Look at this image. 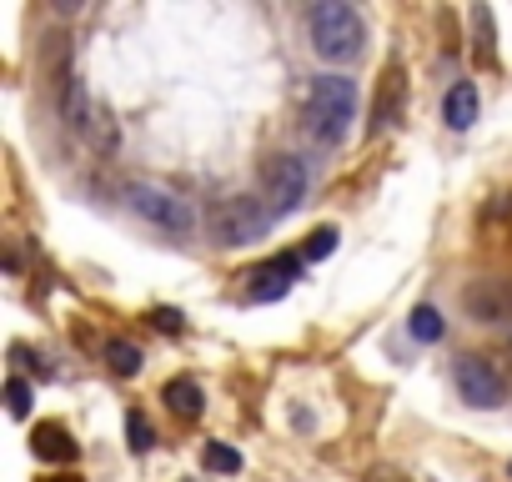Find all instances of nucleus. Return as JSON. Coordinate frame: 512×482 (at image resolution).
I'll use <instances>...</instances> for the list:
<instances>
[{
    "label": "nucleus",
    "mask_w": 512,
    "mask_h": 482,
    "mask_svg": "<svg viewBox=\"0 0 512 482\" xmlns=\"http://www.w3.org/2000/svg\"><path fill=\"white\" fill-rule=\"evenodd\" d=\"M106 367L116 372V377H136L141 372V347L136 342H106Z\"/></svg>",
    "instance_id": "nucleus-17"
},
{
    "label": "nucleus",
    "mask_w": 512,
    "mask_h": 482,
    "mask_svg": "<svg viewBox=\"0 0 512 482\" xmlns=\"http://www.w3.org/2000/svg\"><path fill=\"white\" fill-rule=\"evenodd\" d=\"M402 106H407V71L392 61V66L382 71V86H377V101H372V131H377V136L392 131V126L402 121Z\"/></svg>",
    "instance_id": "nucleus-10"
},
{
    "label": "nucleus",
    "mask_w": 512,
    "mask_h": 482,
    "mask_svg": "<svg viewBox=\"0 0 512 482\" xmlns=\"http://www.w3.org/2000/svg\"><path fill=\"white\" fill-rule=\"evenodd\" d=\"M81 141H86V146H96L101 156H111V151H121V126L96 106V116H91V121H86V131H81Z\"/></svg>",
    "instance_id": "nucleus-15"
},
{
    "label": "nucleus",
    "mask_w": 512,
    "mask_h": 482,
    "mask_svg": "<svg viewBox=\"0 0 512 482\" xmlns=\"http://www.w3.org/2000/svg\"><path fill=\"white\" fill-rule=\"evenodd\" d=\"M507 477H512V462H507Z\"/></svg>",
    "instance_id": "nucleus-25"
},
{
    "label": "nucleus",
    "mask_w": 512,
    "mask_h": 482,
    "mask_svg": "<svg viewBox=\"0 0 512 482\" xmlns=\"http://www.w3.org/2000/svg\"><path fill=\"white\" fill-rule=\"evenodd\" d=\"M307 41L327 66H352L367 51V21L347 0H322L307 11Z\"/></svg>",
    "instance_id": "nucleus-1"
},
{
    "label": "nucleus",
    "mask_w": 512,
    "mask_h": 482,
    "mask_svg": "<svg viewBox=\"0 0 512 482\" xmlns=\"http://www.w3.org/2000/svg\"><path fill=\"white\" fill-rule=\"evenodd\" d=\"M357 121V81L352 76H317L307 101V136L317 146H342Z\"/></svg>",
    "instance_id": "nucleus-2"
},
{
    "label": "nucleus",
    "mask_w": 512,
    "mask_h": 482,
    "mask_svg": "<svg viewBox=\"0 0 512 482\" xmlns=\"http://www.w3.org/2000/svg\"><path fill=\"white\" fill-rule=\"evenodd\" d=\"M201 467H206V472H241V452H236V447H226V442H206Z\"/></svg>",
    "instance_id": "nucleus-18"
},
{
    "label": "nucleus",
    "mask_w": 512,
    "mask_h": 482,
    "mask_svg": "<svg viewBox=\"0 0 512 482\" xmlns=\"http://www.w3.org/2000/svg\"><path fill=\"white\" fill-rule=\"evenodd\" d=\"M302 267H307V257H302V252L277 257V262H267V267H256V272L246 277V282H251V287H246V302H277V297H287Z\"/></svg>",
    "instance_id": "nucleus-8"
},
{
    "label": "nucleus",
    "mask_w": 512,
    "mask_h": 482,
    "mask_svg": "<svg viewBox=\"0 0 512 482\" xmlns=\"http://www.w3.org/2000/svg\"><path fill=\"white\" fill-rule=\"evenodd\" d=\"M377 482H407V477H377Z\"/></svg>",
    "instance_id": "nucleus-23"
},
{
    "label": "nucleus",
    "mask_w": 512,
    "mask_h": 482,
    "mask_svg": "<svg viewBox=\"0 0 512 482\" xmlns=\"http://www.w3.org/2000/svg\"><path fill=\"white\" fill-rule=\"evenodd\" d=\"M462 312L477 327H507L512 322V287L502 277H477L462 287Z\"/></svg>",
    "instance_id": "nucleus-7"
},
{
    "label": "nucleus",
    "mask_w": 512,
    "mask_h": 482,
    "mask_svg": "<svg viewBox=\"0 0 512 482\" xmlns=\"http://www.w3.org/2000/svg\"><path fill=\"white\" fill-rule=\"evenodd\" d=\"M407 332H412L417 342H442L447 322H442V312H437V307H412V317H407Z\"/></svg>",
    "instance_id": "nucleus-16"
},
{
    "label": "nucleus",
    "mask_w": 512,
    "mask_h": 482,
    "mask_svg": "<svg viewBox=\"0 0 512 482\" xmlns=\"http://www.w3.org/2000/svg\"><path fill=\"white\" fill-rule=\"evenodd\" d=\"M161 402H166L171 417H181V422H196V417L206 412V392H201L196 377H171V382L161 387Z\"/></svg>",
    "instance_id": "nucleus-11"
},
{
    "label": "nucleus",
    "mask_w": 512,
    "mask_h": 482,
    "mask_svg": "<svg viewBox=\"0 0 512 482\" xmlns=\"http://www.w3.org/2000/svg\"><path fill=\"white\" fill-rule=\"evenodd\" d=\"M56 482H81V477H56Z\"/></svg>",
    "instance_id": "nucleus-24"
},
{
    "label": "nucleus",
    "mask_w": 512,
    "mask_h": 482,
    "mask_svg": "<svg viewBox=\"0 0 512 482\" xmlns=\"http://www.w3.org/2000/svg\"><path fill=\"white\" fill-rule=\"evenodd\" d=\"M126 432H131V452H136V457H146V452L156 447V432H151V422H146L136 407L126 412Z\"/></svg>",
    "instance_id": "nucleus-19"
},
{
    "label": "nucleus",
    "mask_w": 512,
    "mask_h": 482,
    "mask_svg": "<svg viewBox=\"0 0 512 482\" xmlns=\"http://www.w3.org/2000/svg\"><path fill=\"white\" fill-rule=\"evenodd\" d=\"M6 412L11 417H31V382H21V377L6 382Z\"/></svg>",
    "instance_id": "nucleus-21"
},
{
    "label": "nucleus",
    "mask_w": 512,
    "mask_h": 482,
    "mask_svg": "<svg viewBox=\"0 0 512 482\" xmlns=\"http://www.w3.org/2000/svg\"><path fill=\"white\" fill-rule=\"evenodd\" d=\"M151 327L176 337V332H181V312H171V307H166V312H151Z\"/></svg>",
    "instance_id": "nucleus-22"
},
{
    "label": "nucleus",
    "mask_w": 512,
    "mask_h": 482,
    "mask_svg": "<svg viewBox=\"0 0 512 482\" xmlns=\"http://www.w3.org/2000/svg\"><path fill=\"white\" fill-rule=\"evenodd\" d=\"M452 387H457V397L467 407H482V412L507 402V377H502V367L492 357H472V352L457 357L452 362Z\"/></svg>",
    "instance_id": "nucleus-5"
},
{
    "label": "nucleus",
    "mask_w": 512,
    "mask_h": 482,
    "mask_svg": "<svg viewBox=\"0 0 512 482\" xmlns=\"http://www.w3.org/2000/svg\"><path fill=\"white\" fill-rule=\"evenodd\" d=\"M31 452H36L41 462H76V457H81V447L71 442V432H66L61 422H41V427L31 432Z\"/></svg>",
    "instance_id": "nucleus-12"
},
{
    "label": "nucleus",
    "mask_w": 512,
    "mask_h": 482,
    "mask_svg": "<svg viewBox=\"0 0 512 482\" xmlns=\"http://www.w3.org/2000/svg\"><path fill=\"white\" fill-rule=\"evenodd\" d=\"M126 206L146 221V226H156L161 236H196V206L181 196V191H171V186H161V181H126Z\"/></svg>",
    "instance_id": "nucleus-3"
},
{
    "label": "nucleus",
    "mask_w": 512,
    "mask_h": 482,
    "mask_svg": "<svg viewBox=\"0 0 512 482\" xmlns=\"http://www.w3.org/2000/svg\"><path fill=\"white\" fill-rule=\"evenodd\" d=\"M442 121H447L452 131H467V126L477 121V86H472V81H457V86L442 96Z\"/></svg>",
    "instance_id": "nucleus-13"
},
{
    "label": "nucleus",
    "mask_w": 512,
    "mask_h": 482,
    "mask_svg": "<svg viewBox=\"0 0 512 482\" xmlns=\"http://www.w3.org/2000/svg\"><path fill=\"white\" fill-rule=\"evenodd\" d=\"M272 221H277L272 206H262L256 196H226V201L211 206L206 231H211L216 247H251V241H262V236H267Z\"/></svg>",
    "instance_id": "nucleus-4"
},
{
    "label": "nucleus",
    "mask_w": 512,
    "mask_h": 482,
    "mask_svg": "<svg viewBox=\"0 0 512 482\" xmlns=\"http://www.w3.org/2000/svg\"><path fill=\"white\" fill-rule=\"evenodd\" d=\"M307 191H312L307 161L302 156H277L272 171H267V206H272V216H292L307 201Z\"/></svg>",
    "instance_id": "nucleus-6"
},
{
    "label": "nucleus",
    "mask_w": 512,
    "mask_h": 482,
    "mask_svg": "<svg viewBox=\"0 0 512 482\" xmlns=\"http://www.w3.org/2000/svg\"><path fill=\"white\" fill-rule=\"evenodd\" d=\"M332 252H337V231H332V226L312 231V236H307V247H302L307 262H322V257H332Z\"/></svg>",
    "instance_id": "nucleus-20"
},
{
    "label": "nucleus",
    "mask_w": 512,
    "mask_h": 482,
    "mask_svg": "<svg viewBox=\"0 0 512 482\" xmlns=\"http://www.w3.org/2000/svg\"><path fill=\"white\" fill-rule=\"evenodd\" d=\"M61 116H66V126H71L76 136H81V131H86V121L96 116V101H91V91H86V81H81V76H76V81H71V91L61 96Z\"/></svg>",
    "instance_id": "nucleus-14"
},
{
    "label": "nucleus",
    "mask_w": 512,
    "mask_h": 482,
    "mask_svg": "<svg viewBox=\"0 0 512 482\" xmlns=\"http://www.w3.org/2000/svg\"><path fill=\"white\" fill-rule=\"evenodd\" d=\"M41 81H46V91H51L56 101L71 91L76 71H71V36H66V31H51V36L41 41Z\"/></svg>",
    "instance_id": "nucleus-9"
}]
</instances>
